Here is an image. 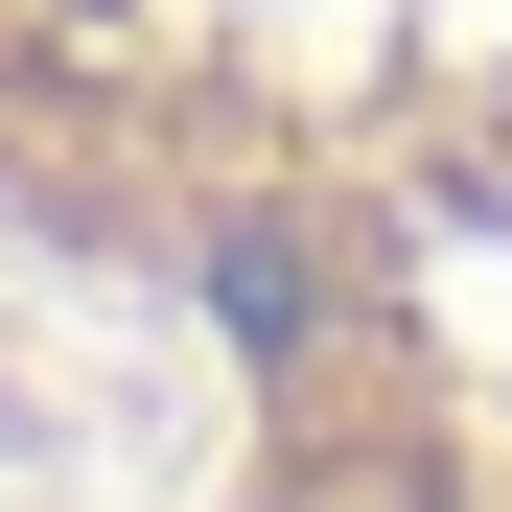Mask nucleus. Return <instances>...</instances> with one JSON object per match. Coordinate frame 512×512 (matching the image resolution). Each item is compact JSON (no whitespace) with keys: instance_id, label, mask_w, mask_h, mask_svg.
Instances as JSON below:
<instances>
[{"instance_id":"nucleus-1","label":"nucleus","mask_w":512,"mask_h":512,"mask_svg":"<svg viewBox=\"0 0 512 512\" xmlns=\"http://www.w3.org/2000/svg\"><path fill=\"white\" fill-rule=\"evenodd\" d=\"M210 303H233V350H303V256L280 233H210Z\"/></svg>"}]
</instances>
